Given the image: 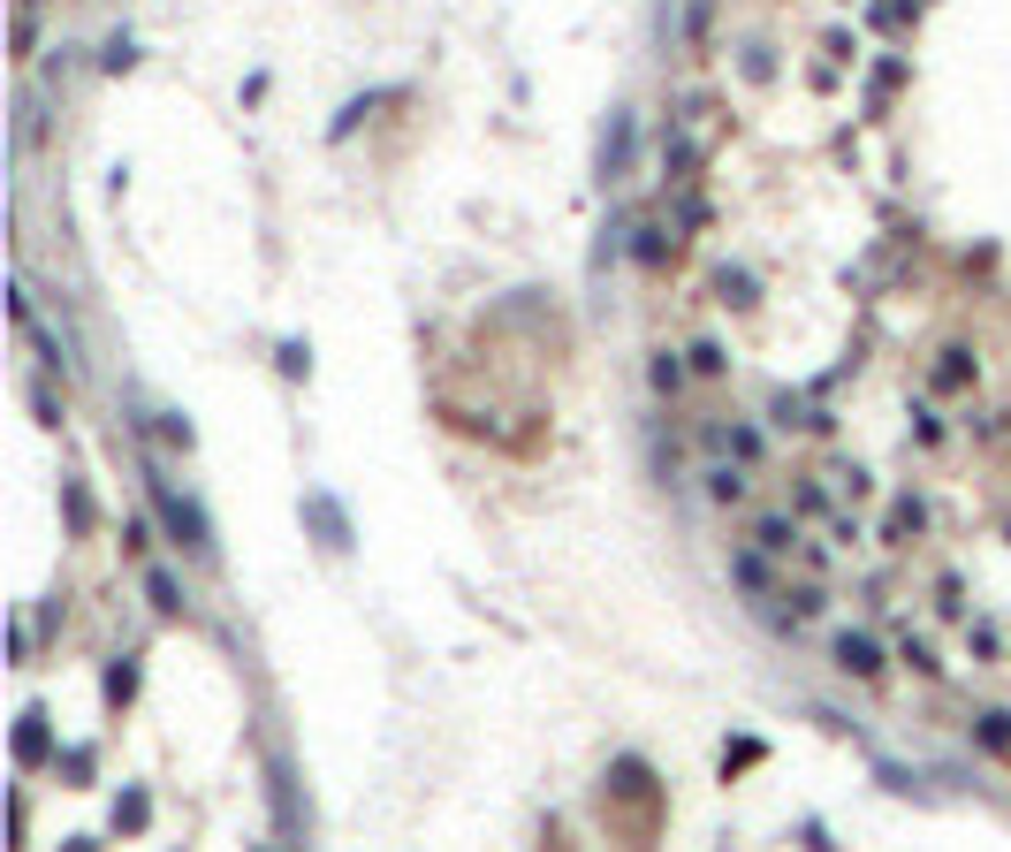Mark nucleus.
Returning <instances> with one entry per match:
<instances>
[{
	"mask_svg": "<svg viewBox=\"0 0 1011 852\" xmlns=\"http://www.w3.org/2000/svg\"><path fill=\"white\" fill-rule=\"evenodd\" d=\"M844 663H851V670H882V663H874V647H867V640H844Z\"/></svg>",
	"mask_w": 1011,
	"mask_h": 852,
	"instance_id": "1",
	"label": "nucleus"
}]
</instances>
